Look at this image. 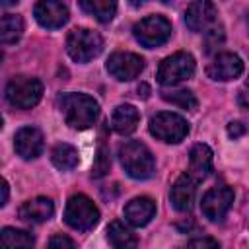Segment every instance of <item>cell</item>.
<instances>
[{"instance_id":"1","label":"cell","mask_w":249,"mask_h":249,"mask_svg":"<svg viewBox=\"0 0 249 249\" xmlns=\"http://www.w3.org/2000/svg\"><path fill=\"white\" fill-rule=\"evenodd\" d=\"M58 109L66 124L76 130L89 128L99 117V103L91 95L80 91H68L58 95Z\"/></svg>"},{"instance_id":"2","label":"cell","mask_w":249,"mask_h":249,"mask_svg":"<svg viewBox=\"0 0 249 249\" xmlns=\"http://www.w3.org/2000/svg\"><path fill=\"white\" fill-rule=\"evenodd\" d=\"M119 160L126 175L132 179H150L156 171V161L146 144L138 140H126L119 146Z\"/></svg>"},{"instance_id":"3","label":"cell","mask_w":249,"mask_h":249,"mask_svg":"<svg viewBox=\"0 0 249 249\" xmlns=\"http://www.w3.org/2000/svg\"><path fill=\"white\" fill-rule=\"evenodd\" d=\"M103 51V39L97 31L88 27H76L66 37V53L76 62H89Z\"/></svg>"},{"instance_id":"4","label":"cell","mask_w":249,"mask_h":249,"mask_svg":"<svg viewBox=\"0 0 249 249\" xmlns=\"http://www.w3.org/2000/svg\"><path fill=\"white\" fill-rule=\"evenodd\" d=\"M43 97V84L33 76H16L6 86V101L16 109H31Z\"/></svg>"},{"instance_id":"5","label":"cell","mask_w":249,"mask_h":249,"mask_svg":"<svg viewBox=\"0 0 249 249\" xmlns=\"http://www.w3.org/2000/svg\"><path fill=\"white\" fill-rule=\"evenodd\" d=\"M64 222L78 231H88L97 226L99 222V210L93 204L91 198L86 195H74L68 198L64 208Z\"/></svg>"},{"instance_id":"6","label":"cell","mask_w":249,"mask_h":249,"mask_svg":"<svg viewBox=\"0 0 249 249\" xmlns=\"http://www.w3.org/2000/svg\"><path fill=\"white\" fill-rule=\"evenodd\" d=\"M195 74V58L189 53H175L165 56L156 72V78L161 86H175L181 84Z\"/></svg>"},{"instance_id":"7","label":"cell","mask_w":249,"mask_h":249,"mask_svg":"<svg viewBox=\"0 0 249 249\" xmlns=\"http://www.w3.org/2000/svg\"><path fill=\"white\" fill-rule=\"evenodd\" d=\"M150 134L161 142L179 144L189 134V124L181 115L171 111H161L150 119Z\"/></svg>"},{"instance_id":"8","label":"cell","mask_w":249,"mask_h":249,"mask_svg":"<svg viewBox=\"0 0 249 249\" xmlns=\"http://www.w3.org/2000/svg\"><path fill=\"white\" fill-rule=\"evenodd\" d=\"M132 35L140 45L154 49L163 45L171 37V23L165 16H146L144 19L134 23Z\"/></svg>"},{"instance_id":"9","label":"cell","mask_w":249,"mask_h":249,"mask_svg":"<svg viewBox=\"0 0 249 249\" xmlns=\"http://www.w3.org/2000/svg\"><path fill=\"white\" fill-rule=\"evenodd\" d=\"M185 23L195 33H206L218 25V10L212 0H191L185 10Z\"/></svg>"},{"instance_id":"10","label":"cell","mask_w":249,"mask_h":249,"mask_svg":"<svg viewBox=\"0 0 249 249\" xmlns=\"http://www.w3.org/2000/svg\"><path fill=\"white\" fill-rule=\"evenodd\" d=\"M107 72L119 80V82H128V80H134L140 76V72L144 70V58L140 54H134V53H113L109 58H107V64H105Z\"/></svg>"},{"instance_id":"11","label":"cell","mask_w":249,"mask_h":249,"mask_svg":"<svg viewBox=\"0 0 249 249\" xmlns=\"http://www.w3.org/2000/svg\"><path fill=\"white\" fill-rule=\"evenodd\" d=\"M233 204V191L230 187H212L200 200V210L210 222H220Z\"/></svg>"},{"instance_id":"12","label":"cell","mask_w":249,"mask_h":249,"mask_svg":"<svg viewBox=\"0 0 249 249\" xmlns=\"http://www.w3.org/2000/svg\"><path fill=\"white\" fill-rule=\"evenodd\" d=\"M33 16L39 25L47 29H58L68 21V8L62 0H39L33 8Z\"/></svg>"},{"instance_id":"13","label":"cell","mask_w":249,"mask_h":249,"mask_svg":"<svg viewBox=\"0 0 249 249\" xmlns=\"http://www.w3.org/2000/svg\"><path fill=\"white\" fill-rule=\"evenodd\" d=\"M241 72H243V60L233 53H220L206 66L208 78L218 80V82L235 80L237 76H241Z\"/></svg>"},{"instance_id":"14","label":"cell","mask_w":249,"mask_h":249,"mask_svg":"<svg viewBox=\"0 0 249 249\" xmlns=\"http://www.w3.org/2000/svg\"><path fill=\"white\" fill-rule=\"evenodd\" d=\"M14 148L18 152L19 158L23 160H35L43 154L45 148V140H43V132L37 126H23L16 132L14 136Z\"/></svg>"},{"instance_id":"15","label":"cell","mask_w":249,"mask_h":249,"mask_svg":"<svg viewBox=\"0 0 249 249\" xmlns=\"http://www.w3.org/2000/svg\"><path fill=\"white\" fill-rule=\"evenodd\" d=\"M196 183L198 181L187 171L181 177H177V181L171 185L169 200H171V206L177 212H189L193 208L195 195H196Z\"/></svg>"},{"instance_id":"16","label":"cell","mask_w":249,"mask_h":249,"mask_svg":"<svg viewBox=\"0 0 249 249\" xmlns=\"http://www.w3.org/2000/svg\"><path fill=\"white\" fill-rule=\"evenodd\" d=\"M19 218L25 222H33V224H41L53 218L54 214V202L49 196H35L31 200H25L19 210H18Z\"/></svg>"},{"instance_id":"17","label":"cell","mask_w":249,"mask_h":249,"mask_svg":"<svg viewBox=\"0 0 249 249\" xmlns=\"http://www.w3.org/2000/svg\"><path fill=\"white\" fill-rule=\"evenodd\" d=\"M156 216V202L150 196H136L124 206V218L128 224L142 228Z\"/></svg>"},{"instance_id":"18","label":"cell","mask_w":249,"mask_h":249,"mask_svg":"<svg viewBox=\"0 0 249 249\" xmlns=\"http://www.w3.org/2000/svg\"><path fill=\"white\" fill-rule=\"evenodd\" d=\"M140 123V113L134 105L130 103H123V105H117L111 113V128L117 132V134H132L136 130Z\"/></svg>"},{"instance_id":"19","label":"cell","mask_w":249,"mask_h":249,"mask_svg":"<svg viewBox=\"0 0 249 249\" xmlns=\"http://www.w3.org/2000/svg\"><path fill=\"white\" fill-rule=\"evenodd\" d=\"M210 171H212V150L206 144H195L189 154V173L196 181H202L210 175Z\"/></svg>"},{"instance_id":"20","label":"cell","mask_w":249,"mask_h":249,"mask_svg":"<svg viewBox=\"0 0 249 249\" xmlns=\"http://www.w3.org/2000/svg\"><path fill=\"white\" fill-rule=\"evenodd\" d=\"M51 161L56 169L60 171H70L78 165L80 161V154L78 150L72 146V144H66V142H58L53 150H51Z\"/></svg>"},{"instance_id":"21","label":"cell","mask_w":249,"mask_h":249,"mask_svg":"<svg viewBox=\"0 0 249 249\" xmlns=\"http://www.w3.org/2000/svg\"><path fill=\"white\" fill-rule=\"evenodd\" d=\"M107 241L117 247V249H124V247H136L138 245V239L134 235V231L124 226V222L121 220H113L107 228Z\"/></svg>"},{"instance_id":"22","label":"cell","mask_w":249,"mask_h":249,"mask_svg":"<svg viewBox=\"0 0 249 249\" xmlns=\"http://www.w3.org/2000/svg\"><path fill=\"white\" fill-rule=\"evenodd\" d=\"M80 8L101 23H107L117 14V0H78Z\"/></svg>"},{"instance_id":"23","label":"cell","mask_w":249,"mask_h":249,"mask_svg":"<svg viewBox=\"0 0 249 249\" xmlns=\"http://www.w3.org/2000/svg\"><path fill=\"white\" fill-rule=\"evenodd\" d=\"M23 35V19L18 14H6L2 16V31H0V41L4 45H14L21 39Z\"/></svg>"},{"instance_id":"24","label":"cell","mask_w":249,"mask_h":249,"mask_svg":"<svg viewBox=\"0 0 249 249\" xmlns=\"http://www.w3.org/2000/svg\"><path fill=\"white\" fill-rule=\"evenodd\" d=\"M161 99L171 103V105H177L181 109H187V111H193L196 109L198 101L195 97L193 91L189 89H171V91H161Z\"/></svg>"},{"instance_id":"25","label":"cell","mask_w":249,"mask_h":249,"mask_svg":"<svg viewBox=\"0 0 249 249\" xmlns=\"http://www.w3.org/2000/svg\"><path fill=\"white\" fill-rule=\"evenodd\" d=\"M2 243L6 247H31V245H35V237L25 230L4 228L2 230Z\"/></svg>"},{"instance_id":"26","label":"cell","mask_w":249,"mask_h":249,"mask_svg":"<svg viewBox=\"0 0 249 249\" xmlns=\"http://www.w3.org/2000/svg\"><path fill=\"white\" fill-rule=\"evenodd\" d=\"M111 167V158H109V148L105 146L103 138L99 142V148H97V156H95V161H93V167H91V175L93 177H103Z\"/></svg>"},{"instance_id":"27","label":"cell","mask_w":249,"mask_h":249,"mask_svg":"<svg viewBox=\"0 0 249 249\" xmlns=\"http://www.w3.org/2000/svg\"><path fill=\"white\" fill-rule=\"evenodd\" d=\"M222 43H224V29H222V25H216L214 29L204 33V51L206 53H214Z\"/></svg>"},{"instance_id":"28","label":"cell","mask_w":249,"mask_h":249,"mask_svg":"<svg viewBox=\"0 0 249 249\" xmlns=\"http://www.w3.org/2000/svg\"><path fill=\"white\" fill-rule=\"evenodd\" d=\"M49 247H68V249H74L76 243H74V239H70V237H66L62 233H56V235H53L49 239Z\"/></svg>"},{"instance_id":"29","label":"cell","mask_w":249,"mask_h":249,"mask_svg":"<svg viewBox=\"0 0 249 249\" xmlns=\"http://www.w3.org/2000/svg\"><path fill=\"white\" fill-rule=\"evenodd\" d=\"M226 132H228V136L230 138H239V136H243L245 134V124L243 123H239V121H231L230 124H228V128H226Z\"/></svg>"},{"instance_id":"30","label":"cell","mask_w":249,"mask_h":249,"mask_svg":"<svg viewBox=\"0 0 249 249\" xmlns=\"http://www.w3.org/2000/svg\"><path fill=\"white\" fill-rule=\"evenodd\" d=\"M189 247H218V241L212 237H193L187 241Z\"/></svg>"},{"instance_id":"31","label":"cell","mask_w":249,"mask_h":249,"mask_svg":"<svg viewBox=\"0 0 249 249\" xmlns=\"http://www.w3.org/2000/svg\"><path fill=\"white\" fill-rule=\"evenodd\" d=\"M237 103H239V107L249 109V89H247V88L237 93Z\"/></svg>"},{"instance_id":"32","label":"cell","mask_w":249,"mask_h":249,"mask_svg":"<svg viewBox=\"0 0 249 249\" xmlns=\"http://www.w3.org/2000/svg\"><path fill=\"white\" fill-rule=\"evenodd\" d=\"M8 195H10V191H8V183H6V181H2V200H0V204H2V206L8 202Z\"/></svg>"},{"instance_id":"33","label":"cell","mask_w":249,"mask_h":249,"mask_svg":"<svg viewBox=\"0 0 249 249\" xmlns=\"http://www.w3.org/2000/svg\"><path fill=\"white\" fill-rule=\"evenodd\" d=\"M146 2H150V0H128V4H130V6H134V8H140V6H144ZM160 2H163V4H169L171 0H160Z\"/></svg>"},{"instance_id":"34","label":"cell","mask_w":249,"mask_h":249,"mask_svg":"<svg viewBox=\"0 0 249 249\" xmlns=\"http://www.w3.org/2000/svg\"><path fill=\"white\" fill-rule=\"evenodd\" d=\"M136 91H138V95H142V97H148V95H150V86H148V84H140Z\"/></svg>"},{"instance_id":"35","label":"cell","mask_w":249,"mask_h":249,"mask_svg":"<svg viewBox=\"0 0 249 249\" xmlns=\"http://www.w3.org/2000/svg\"><path fill=\"white\" fill-rule=\"evenodd\" d=\"M19 0H2V6L4 8H10V6H16Z\"/></svg>"},{"instance_id":"36","label":"cell","mask_w":249,"mask_h":249,"mask_svg":"<svg viewBox=\"0 0 249 249\" xmlns=\"http://www.w3.org/2000/svg\"><path fill=\"white\" fill-rule=\"evenodd\" d=\"M247 27H249V18H247Z\"/></svg>"}]
</instances>
